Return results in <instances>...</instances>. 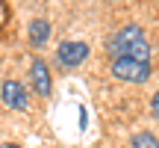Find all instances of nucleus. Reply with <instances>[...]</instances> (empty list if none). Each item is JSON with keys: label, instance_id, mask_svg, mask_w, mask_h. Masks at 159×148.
Returning <instances> with one entry per match:
<instances>
[{"label": "nucleus", "instance_id": "f03ea898", "mask_svg": "<svg viewBox=\"0 0 159 148\" xmlns=\"http://www.w3.org/2000/svg\"><path fill=\"white\" fill-rule=\"evenodd\" d=\"M112 74L118 80H124V83H144L150 77V62L121 57V59H112Z\"/></svg>", "mask_w": 159, "mask_h": 148}, {"label": "nucleus", "instance_id": "423d86ee", "mask_svg": "<svg viewBox=\"0 0 159 148\" xmlns=\"http://www.w3.org/2000/svg\"><path fill=\"white\" fill-rule=\"evenodd\" d=\"M47 39H50V24H47L44 18H35V21L30 24V45L41 47Z\"/></svg>", "mask_w": 159, "mask_h": 148}, {"label": "nucleus", "instance_id": "7ed1b4c3", "mask_svg": "<svg viewBox=\"0 0 159 148\" xmlns=\"http://www.w3.org/2000/svg\"><path fill=\"white\" fill-rule=\"evenodd\" d=\"M56 57H59L62 65L74 68V65H80L85 57H89V45H85V42H62L59 51H56Z\"/></svg>", "mask_w": 159, "mask_h": 148}, {"label": "nucleus", "instance_id": "6e6552de", "mask_svg": "<svg viewBox=\"0 0 159 148\" xmlns=\"http://www.w3.org/2000/svg\"><path fill=\"white\" fill-rule=\"evenodd\" d=\"M6 21H9V9H6V3L0 0V30L6 27Z\"/></svg>", "mask_w": 159, "mask_h": 148}, {"label": "nucleus", "instance_id": "20e7f679", "mask_svg": "<svg viewBox=\"0 0 159 148\" xmlns=\"http://www.w3.org/2000/svg\"><path fill=\"white\" fill-rule=\"evenodd\" d=\"M30 80H33V89L39 92L41 98L50 95V71H47V65L41 62V59H33V65H30Z\"/></svg>", "mask_w": 159, "mask_h": 148}, {"label": "nucleus", "instance_id": "1a4fd4ad", "mask_svg": "<svg viewBox=\"0 0 159 148\" xmlns=\"http://www.w3.org/2000/svg\"><path fill=\"white\" fill-rule=\"evenodd\" d=\"M150 113H153V116H156V119H159V92H156V95H153V101H150Z\"/></svg>", "mask_w": 159, "mask_h": 148}, {"label": "nucleus", "instance_id": "9d476101", "mask_svg": "<svg viewBox=\"0 0 159 148\" xmlns=\"http://www.w3.org/2000/svg\"><path fill=\"white\" fill-rule=\"evenodd\" d=\"M0 148H21V145H15V142H3Z\"/></svg>", "mask_w": 159, "mask_h": 148}, {"label": "nucleus", "instance_id": "39448f33", "mask_svg": "<svg viewBox=\"0 0 159 148\" xmlns=\"http://www.w3.org/2000/svg\"><path fill=\"white\" fill-rule=\"evenodd\" d=\"M3 104L9 110H27V92L18 80H6L3 83Z\"/></svg>", "mask_w": 159, "mask_h": 148}, {"label": "nucleus", "instance_id": "0eeeda50", "mask_svg": "<svg viewBox=\"0 0 159 148\" xmlns=\"http://www.w3.org/2000/svg\"><path fill=\"white\" fill-rule=\"evenodd\" d=\"M133 148H159V139L153 136V133H136L133 136Z\"/></svg>", "mask_w": 159, "mask_h": 148}, {"label": "nucleus", "instance_id": "f257e3e1", "mask_svg": "<svg viewBox=\"0 0 159 148\" xmlns=\"http://www.w3.org/2000/svg\"><path fill=\"white\" fill-rule=\"evenodd\" d=\"M106 51H109V57H112V59L130 57V59H142V62H150V45H148V39H144L142 27H136V24H130V27L118 30V33L109 39Z\"/></svg>", "mask_w": 159, "mask_h": 148}]
</instances>
